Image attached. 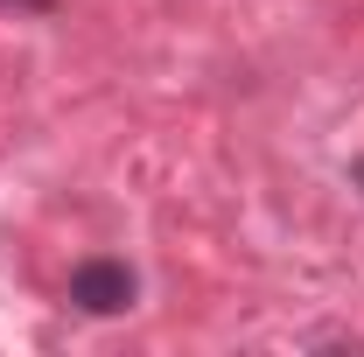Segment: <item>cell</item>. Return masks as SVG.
Returning <instances> with one entry per match:
<instances>
[{
    "label": "cell",
    "instance_id": "obj_1",
    "mask_svg": "<svg viewBox=\"0 0 364 357\" xmlns=\"http://www.w3.org/2000/svg\"><path fill=\"white\" fill-rule=\"evenodd\" d=\"M70 302L85 315H119V309H134V273L119 260H85L70 273Z\"/></svg>",
    "mask_w": 364,
    "mask_h": 357
}]
</instances>
